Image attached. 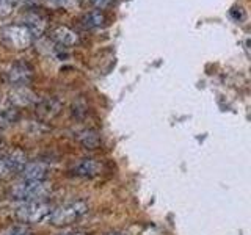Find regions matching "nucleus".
I'll use <instances>...</instances> for the list:
<instances>
[{"mask_svg":"<svg viewBox=\"0 0 251 235\" xmlns=\"http://www.w3.org/2000/svg\"><path fill=\"white\" fill-rule=\"evenodd\" d=\"M50 193V185L46 180H22L11 188V198L16 201H43Z\"/></svg>","mask_w":251,"mask_h":235,"instance_id":"nucleus-1","label":"nucleus"},{"mask_svg":"<svg viewBox=\"0 0 251 235\" xmlns=\"http://www.w3.org/2000/svg\"><path fill=\"white\" fill-rule=\"evenodd\" d=\"M2 43L14 50H25L33 44V35L24 24H10L0 30Z\"/></svg>","mask_w":251,"mask_h":235,"instance_id":"nucleus-2","label":"nucleus"},{"mask_svg":"<svg viewBox=\"0 0 251 235\" xmlns=\"http://www.w3.org/2000/svg\"><path fill=\"white\" fill-rule=\"evenodd\" d=\"M86 212H88L86 202L83 201L69 202V204H65V206L53 209L49 213V216H47V221L52 226H69L75 223L77 219H80Z\"/></svg>","mask_w":251,"mask_h":235,"instance_id":"nucleus-3","label":"nucleus"},{"mask_svg":"<svg viewBox=\"0 0 251 235\" xmlns=\"http://www.w3.org/2000/svg\"><path fill=\"white\" fill-rule=\"evenodd\" d=\"M52 207L46 201H28L16 207L14 216L21 223H39L49 216Z\"/></svg>","mask_w":251,"mask_h":235,"instance_id":"nucleus-4","label":"nucleus"},{"mask_svg":"<svg viewBox=\"0 0 251 235\" xmlns=\"http://www.w3.org/2000/svg\"><path fill=\"white\" fill-rule=\"evenodd\" d=\"M6 80L13 88H19V86H27L33 80V68H31L27 61H16L11 65V68L6 72Z\"/></svg>","mask_w":251,"mask_h":235,"instance_id":"nucleus-5","label":"nucleus"},{"mask_svg":"<svg viewBox=\"0 0 251 235\" xmlns=\"http://www.w3.org/2000/svg\"><path fill=\"white\" fill-rule=\"evenodd\" d=\"M24 25H25L30 33L35 36H41L44 35L46 31V27H47V18L46 14L41 13L36 8H28L24 14Z\"/></svg>","mask_w":251,"mask_h":235,"instance_id":"nucleus-6","label":"nucleus"},{"mask_svg":"<svg viewBox=\"0 0 251 235\" xmlns=\"http://www.w3.org/2000/svg\"><path fill=\"white\" fill-rule=\"evenodd\" d=\"M102 164L96 159H80L71 166V174L83 179H91L100 174Z\"/></svg>","mask_w":251,"mask_h":235,"instance_id":"nucleus-7","label":"nucleus"},{"mask_svg":"<svg viewBox=\"0 0 251 235\" xmlns=\"http://www.w3.org/2000/svg\"><path fill=\"white\" fill-rule=\"evenodd\" d=\"M22 180H46L49 176V166L41 162L25 163L24 168L19 171Z\"/></svg>","mask_w":251,"mask_h":235,"instance_id":"nucleus-8","label":"nucleus"},{"mask_svg":"<svg viewBox=\"0 0 251 235\" xmlns=\"http://www.w3.org/2000/svg\"><path fill=\"white\" fill-rule=\"evenodd\" d=\"M50 39H53L55 43L58 46H65V47H71V46H75L78 44V35L73 28L65 27V25H58L50 30Z\"/></svg>","mask_w":251,"mask_h":235,"instance_id":"nucleus-9","label":"nucleus"},{"mask_svg":"<svg viewBox=\"0 0 251 235\" xmlns=\"http://www.w3.org/2000/svg\"><path fill=\"white\" fill-rule=\"evenodd\" d=\"M10 102L16 107H28L31 104H36L38 97L27 86H19V88H13L10 93Z\"/></svg>","mask_w":251,"mask_h":235,"instance_id":"nucleus-10","label":"nucleus"},{"mask_svg":"<svg viewBox=\"0 0 251 235\" xmlns=\"http://www.w3.org/2000/svg\"><path fill=\"white\" fill-rule=\"evenodd\" d=\"M61 110V102L58 99H43L36 102V113L43 118V119H52Z\"/></svg>","mask_w":251,"mask_h":235,"instance_id":"nucleus-11","label":"nucleus"},{"mask_svg":"<svg viewBox=\"0 0 251 235\" xmlns=\"http://www.w3.org/2000/svg\"><path fill=\"white\" fill-rule=\"evenodd\" d=\"M107 18L105 14L102 13L100 10H94V11H90L82 16L80 19V25L86 30H93V28H99L105 24Z\"/></svg>","mask_w":251,"mask_h":235,"instance_id":"nucleus-12","label":"nucleus"},{"mask_svg":"<svg viewBox=\"0 0 251 235\" xmlns=\"http://www.w3.org/2000/svg\"><path fill=\"white\" fill-rule=\"evenodd\" d=\"M77 140L86 149H96L100 144V138L96 130H83L77 135Z\"/></svg>","mask_w":251,"mask_h":235,"instance_id":"nucleus-13","label":"nucleus"},{"mask_svg":"<svg viewBox=\"0 0 251 235\" xmlns=\"http://www.w3.org/2000/svg\"><path fill=\"white\" fill-rule=\"evenodd\" d=\"M16 119H18V112H16L14 108H8L0 112V127H5V125H8Z\"/></svg>","mask_w":251,"mask_h":235,"instance_id":"nucleus-14","label":"nucleus"},{"mask_svg":"<svg viewBox=\"0 0 251 235\" xmlns=\"http://www.w3.org/2000/svg\"><path fill=\"white\" fill-rule=\"evenodd\" d=\"M46 3L52 8H63V10H69L74 5H77V0H46Z\"/></svg>","mask_w":251,"mask_h":235,"instance_id":"nucleus-15","label":"nucleus"},{"mask_svg":"<svg viewBox=\"0 0 251 235\" xmlns=\"http://www.w3.org/2000/svg\"><path fill=\"white\" fill-rule=\"evenodd\" d=\"M18 3V0H0V16H8L11 11L14 5Z\"/></svg>","mask_w":251,"mask_h":235,"instance_id":"nucleus-16","label":"nucleus"},{"mask_svg":"<svg viewBox=\"0 0 251 235\" xmlns=\"http://www.w3.org/2000/svg\"><path fill=\"white\" fill-rule=\"evenodd\" d=\"M90 2L98 8V10H105L113 3V0H90Z\"/></svg>","mask_w":251,"mask_h":235,"instance_id":"nucleus-17","label":"nucleus"},{"mask_svg":"<svg viewBox=\"0 0 251 235\" xmlns=\"http://www.w3.org/2000/svg\"><path fill=\"white\" fill-rule=\"evenodd\" d=\"M3 235H33V234H31L28 229H25V227H14V229L8 231Z\"/></svg>","mask_w":251,"mask_h":235,"instance_id":"nucleus-18","label":"nucleus"},{"mask_svg":"<svg viewBox=\"0 0 251 235\" xmlns=\"http://www.w3.org/2000/svg\"><path fill=\"white\" fill-rule=\"evenodd\" d=\"M231 16L235 19V21H242L243 18H245V13H243L242 8H237V6H234L232 10H231Z\"/></svg>","mask_w":251,"mask_h":235,"instance_id":"nucleus-19","label":"nucleus"},{"mask_svg":"<svg viewBox=\"0 0 251 235\" xmlns=\"http://www.w3.org/2000/svg\"><path fill=\"white\" fill-rule=\"evenodd\" d=\"M19 3H22L24 6L27 8H35V5L38 3V0H18Z\"/></svg>","mask_w":251,"mask_h":235,"instance_id":"nucleus-20","label":"nucleus"},{"mask_svg":"<svg viewBox=\"0 0 251 235\" xmlns=\"http://www.w3.org/2000/svg\"><path fill=\"white\" fill-rule=\"evenodd\" d=\"M63 235H88V234H83V232H69V234H63Z\"/></svg>","mask_w":251,"mask_h":235,"instance_id":"nucleus-21","label":"nucleus"},{"mask_svg":"<svg viewBox=\"0 0 251 235\" xmlns=\"http://www.w3.org/2000/svg\"><path fill=\"white\" fill-rule=\"evenodd\" d=\"M108 235H124V234H108Z\"/></svg>","mask_w":251,"mask_h":235,"instance_id":"nucleus-22","label":"nucleus"}]
</instances>
